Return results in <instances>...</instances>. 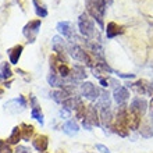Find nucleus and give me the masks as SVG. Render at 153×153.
I'll use <instances>...</instances> for the list:
<instances>
[{
	"label": "nucleus",
	"mask_w": 153,
	"mask_h": 153,
	"mask_svg": "<svg viewBox=\"0 0 153 153\" xmlns=\"http://www.w3.org/2000/svg\"><path fill=\"white\" fill-rule=\"evenodd\" d=\"M85 8L91 18L96 21L97 25L103 28L105 25V13H106V0H85Z\"/></svg>",
	"instance_id": "obj_1"
},
{
	"label": "nucleus",
	"mask_w": 153,
	"mask_h": 153,
	"mask_svg": "<svg viewBox=\"0 0 153 153\" xmlns=\"http://www.w3.org/2000/svg\"><path fill=\"white\" fill-rule=\"evenodd\" d=\"M78 28L85 38H92L95 35V22L88 13H82L78 18Z\"/></svg>",
	"instance_id": "obj_2"
},
{
	"label": "nucleus",
	"mask_w": 153,
	"mask_h": 153,
	"mask_svg": "<svg viewBox=\"0 0 153 153\" xmlns=\"http://www.w3.org/2000/svg\"><path fill=\"white\" fill-rule=\"evenodd\" d=\"M40 25H42V21L40 20H32V21H29V22H27L25 27L22 28V33L28 39L29 43H33L36 40L38 33L40 31Z\"/></svg>",
	"instance_id": "obj_3"
},
{
	"label": "nucleus",
	"mask_w": 153,
	"mask_h": 153,
	"mask_svg": "<svg viewBox=\"0 0 153 153\" xmlns=\"http://www.w3.org/2000/svg\"><path fill=\"white\" fill-rule=\"evenodd\" d=\"M81 93H82V96L88 97L89 100H96V99H99L100 91L92 82H82L81 84Z\"/></svg>",
	"instance_id": "obj_4"
},
{
	"label": "nucleus",
	"mask_w": 153,
	"mask_h": 153,
	"mask_svg": "<svg viewBox=\"0 0 153 153\" xmlns=\"http://www.w3.org/2000/svg\"><path fill=\"white\" fill-rule=\"evenodd\" d=\"M128 86L132 88L139 95H148V96H150L153 93V84H149L148 81H143V79L138 81L135 84H129Z\"/></svg>",
	"instance_id": "obj_5"
},
{
	"label": "nucleus",
	"mask_w": 153,
	"mask_h": 153,
	"mask_svg": "<svg viewBox=\"0 0 153 153\" xmlns=\"http://www.w3.org/2000/svg\"><path fill=\"white\" fill-rule=\"evenodd\" d=\"M146 109H148V103H146L145 99H141V97H135L129 105V110L141 117L146 113Z\"/></svg>",
	"instance_id": "obj_6"
},
{
	"label": "nucleus",
	"mask_w": 153,
	"mask_h": 153,
	"mask_svg": "<svg viewBox=\"0 0 153 153\" xmlns=\"http://www.w3.org/2000/svg\"><path fill=\"white\" fill-rule=\"evenodd\" d=\"M53 43V50L57 53V57L63 60L64 63H67V59H65V48H64V42L60 36H54L52 40Z\"/></svg>",
	"instance_id": "obj_7"
},
{
	"label": "nucleus",
	"mask_w": 153,
	"mask_h": 153,
	"mask_svg": "<svg viewBox=\"0 0 153 153\" xmlns=\"http://www.w3.org/2000/svg\"><path fill=\"white\" fill-rule=\"evenodd\" d=\"M113 99L118 105H124L125 102L129 99V91L125 86H118L114 89L113 92Z\"/></svg>",
	"instance_id": "obj_8"
},
{
	"label": "nucleus",
	"mask_w": 153,
	"mask_h": 153,
	"mask_svg": "<svg viewBox=\"0 0 153 153\" xmlns=\"http://www.w3.org/2000/svg\"><path fill=\"white\" fill-rule=\"evenodd\" d=\"M82 121L88 123L89 125H100V120H99V114H97V110H96V106H91L88 107V111H86V116Z\"/></svg>",
	"instance_id": "obj_9"
},
{
	"label": "nucleus",
	"mask_w": 153,
	"mask_h": 153,
	"mask_svg": "<svg viewBox=\"0 0 153 153\" xmlns=\"http://www.w3.org/2000/svg\"><path fill=\"white\" fill-rule=\"evenodd\" d=\"M127 127H128V129H132V131H137L141 127V116H138L137 113L131 111L129 107H128V114H127Z\"/></svg>",
	"instance_id": "obj_10"
},
{
	"label": "nucleus",
	"mask_w": 153,
	"mask_h": 153,
	"mask_svg": "<svg viewBox=\"0 0 153 153\" xmlns=\"http://www.w3.org/2000/svg\"><path fill=\"white\" fill-rule=\"evenodd\" d=\"M32 145L39 153H43L46 152V149L49 146V138L46 135H36L35 139L32 141Z\"/></svg>",
	"instance_id": "obj_11"
},
{
	"label": "nucleus",
	"mask_w": 153,
	"mask_h": 153,
	"mask_svg": "<svg viewBox=\"0 0 153 153\" xmlns=\"http://www.w3.org/2000/svg\"><path fill=\"white\" fill-rule=\"evenodd\" d=\"M57 31L60 35H63L64 38H71L74 33V28H73V24L70 21H60L57 24Z\"/></svg>",
	"instance_id": "obj_12"
},
{
	"label": "nucleus",
	"mask_w": 153,
	"mask_h": 153,
	"mask_svg": "<svg viewBox=\"0 0 153 153\" xmlns=\"http://www.w3.org/2000/svg\"><path fill=\"white\" fill-rule=\"evenodd\" d=\"M22 50H24V46H22V45H16V46H13V48L8 49L7 53H8V60H10V64H17V63H18Z\"/></svg>",
	"instance_id": "obj_13"
},
{
	"label": "nucleus",
	"mask_w": 153,
	"mask_h": 153,
	"mask_svg": "<svg viewBox=\"0 0 153 153\" xmlns=\"http://www.w3.org/2000/svg\"><path fill=\"white\" fill-rule=\"evenodd\" d=\"M121 33H124V27L116 24L113 21L107 24V27H106V36L109 38V39L116 38L117 35H121Z\"/></svg>",
	"instance_id": "obj_14"
},
{
	"label": "nucleus",
	"mask_w": 153,
	"mask_h": 153,
	"mask_svg": "<svg viewBox=\"0 0 153 153\" xmlns=\"http://www.w3.org/2000/svg\"><path fill=\"white\" fill-rule=\"evenodd\" d=\"M31 103H32V111H31V117L38 120L40 123V125H43V114L40 111V107L38 105V100L35 96H31Z\"/></svg>",
	"instance_id": "obj_15"
},
{
	"label": "nucleus",
	"mask_w": 153,
	"mask_h": 153,
	"mask_svg": "<svg viewBox=\"0 0 153 153\" xmlns=\"http://www.w3.org/2000/svg\"><path fill=\"white\" fill-rule=\"evenodd\" d=\"M50 96H52V99L56 102V103H63L65 99L71 97V93H70L67 89H59V91H53V92L50 93Z\"/></svg>",
	"instance_id": "obj_16"
},
{
	"label": "nucleus",
	"mask_w": 153,
	"mask_h": 153,
	"mask_svg": "<svg viewBox=\"0 0 153 153\" xmlns=\"http://www.w3.org/2000/svg\"><path fill=\"white\" fill-rule=\"evenodd\" d=\"M63 131H64L67 135L73 137V135L78 134V131H79V125L76 124L74 120H68V121H65L64 124H63Z\"/></svg>",
	"instance_id": "obj_17"
},
{
	"label": "nucleus",
	"mask_w": 153,
	"mask_h": 153,
	"mask_svg": "<svg viewBox=\"0 0 153 153\" xmlns=\"http://www.w3.org/2000/svg\"><path fill=\"white\" fill-rule=\"evenodd\" d=\"M32 4H33V8H35V13H36L38 17H40V18L48 17L49 11H48L46 4H45L43 1H40V0H32Z\"/></svg>",
	"instance_id": "obj_18"
},
{
	"label": "nucleus",
	"mask_w": 153,
	"mask_h": 153,
	"mask_svg": "<svg viewBox=\"0 0 153 153\" xmlns=\"http://www.w3.org/2000/svg\"><path fill=\"white\" fill-rule=\"evenodd\" d=\"M70 75H71V78H73L74 81H82V79H85V78H86L85 68L82 67V65H78V64H75L73 68H71Z\"/></svg>",
	"instance_id": "obj_19"
},
{
	"label": "nucleus",
	"mask_w": 153,
	"mask_h": 153,
	"mask_svg": "<svg viewBox=\"0 0 153 153\" xmlns=\"http://www.w3.org/2000/svg\"><path fill=\"white\" fill-rule=\"evenodd\" d=\"M97 107L99 109H110V93L107 91H102L99 102H97Z\"/></svg>",
	"instance_id": "obj_20"
},
{
	"label": "nucleus",
	"mask_w": 153,
	"mask_h": 153,
	"mask_svg": "<svg viewBox=\"0 0 153 153\" xmlns=\"http://www.w3.org/2000/svg\"><path fill=\"white\" fill-rule=\"evenodd\" d=\"M11 75H13V71L10 68V64L7 61H3L0 64V81L8 79V78H11Z\"/></svg>",
	"instance_id": "obj_21"
},
{
	"label": "nucleus",
	"mask_w": 153,
	"mask_h": 153,
	"mask_svg": "<svg viewBox=\"0 0 153 153\" xmlns=\"http://www.w3.org/2000/svg\"><path fill=\"white\" fill-rule=\"evenodd\" d=\"M20 128H21V135H22V139H24V141H29V139L32 138L33 132H35V128L29 124H21Z\"/></svg>",
	"instance_id": "obj_22"
},
{
	"label": "nucleus",
	"mask_w": 153,
	"mask_h": 153,
	"mask_svg": "<svg viewBox=\"0 0 153 153\" xmlns=\"http://www.w3.org/2000/svg\"><path fill=\"white\" fill-rule=\"evenodd\" d=\"M20 139H22V135H21V128L20 127H14L11 131V134H10V137H8V143L10 145H17L18 142H20Z\"/></svg>",
	"instance_id": "obj_23"
},
{
	"label": "nucleus",
	"mask_w": 153,
	"mask_h": 153,
	"mask_svg": "<svg viewBox=\"0 0 153 153\" xmlns=\"http://www.w3.org/2000/svg\"><path fill=\"white\" fill-rule=\"evenodd\" d=\"M61 105H63V109L71 111V110L75 109V106H76V97H68V99H65Z\"/></svg>",
	"instance_id": "obj_24"
},
{
	"label": "nucleus",
	"mask_w": 153,
	"mask_h": 153,
	"mask_svg": "<svg viewBox=\"0 0 153 153\" xmlns=\"http://www.w3.org/2000/svg\"><path fill=\"white\" fill-rule=\"evenodd\" d=\"M141 135L143 138H150L153 135V131H152V128H150L148 124H143V125H141Z\"/></svg>",
	"instance_id": "obj_25"
},
{
	"label": "nucleus",
	"mask_w": 153,
	"mask_h": 153,
	"mask_svg": "<svg viewBox=\"0 0 153 153\" xmlns=\"http://www.w3.org/2000/svg\"><path fill=\"white\" fill-rule=\"evenodd\" d=\"M0 153H13L10 145L7 142H4L3 139H0Z\"/></svg>",
	"instance_id": "obj_26"
},
{
	"label": "nucleus",
	"mask_w": 153,
	"mask_h": 153,
	"mask_svg": "<svg viewBox=\"0 0 153 153\" xmlns=\"http://www.w3.org/2000/svg\"><path fill=\"white\" fill-rule=\"evenodd\" d=\"M14 153H31V149L29 148H27V146H17L16 150H14Z\"/></svg>",
	"instance_id": "obj_27"
},
{
	"label": "nucleus",
	"mask_w": 153,
	"mask_h": 153,
	"mask_svg": "<svg viewBox=\"0 0 153 153\" xmlns=\"http://www.w3.org/2000/svg\"><path fill=\"white\" fill-rule=\"evenodd\" d=\"M96 149H97V150H100L102 153H110L109 148H106V146H105V145H102V143H97V145H96Z\"/></svg>",
	"instance_id": "obj_28"
},
{
	"label": "nucleus",
	"mask_w": 153,
	"mask_h": 153,
	"mask_svg": "<svg viewBox=\"0 0 153 153\" xmlns=\"http://www.w3.org/2000/svg\"><path fill=\"white\" fill-rule=\"evenodd\" d=\"M60 116L61 117H70V111H68V110H65V109H63L60 111Z\"/></svg>",
	"instance_id": "obj_29"
},
{
	"label": "nucleus",
	"mask_w": 153,
	"mask_h": 153,
	"mask_svg": "<svg viewBox=\"0 0 153 153\" xmlns=\"http://www.w3.org/2000/svg\"><path fill=\"white\" fill-rule=\"evenodd\" d=\"M1 95H3V89L0 88V96H1Z\"/></svg>",
	"instance_id": "obj_30"
},
{
	"label": "nucleus",
	"mask_w": 153,
	"mask_h": 153,
	"mask_svg": "<svg viewBox=\"0 0 153 153\" xmlns=\"http://www.w3.org/2000/svg\"><path fill=\"white\" fill-rule=\"evenodd\" d=\"M43 153H46V152H43Z\"/></svg>",
	"instance_id": "obj_31"
}]
</instances>
